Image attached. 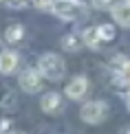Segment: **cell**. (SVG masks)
I'll use <instances>...</instances> for the list:
<instances>
[{
  "label": "cell",
  "mask_w": 130,
  "mask_h": 134,
  "mask_svg": "<svg viewBox=\"0 0 130 134\" xmlns=\"http://www.w3.org/2000/svg\"><path fill=\"white\" fill-rule=\"evenodd\" d=\"M88 79L84 75H77V77H73V79L66 83V88H64V92H66V97L73 99V101H80V99L86 97V92H88Z\"/></svg>",
  "instance_id": "5b68a950"
},
{
  "label": "cell",
  "mask_w": 130,
  "mask_h": 134,
  "mask_svg": "<svg viewBox=\"0 0 130 134\" xmlns=\"http://www.w3.org/2000/svg\"><path fill=\"white\" fill-rule=\"evenodd\" d=\"M77 2H84V0H77Z\"/></svg>",
  "instance_id": "ffe728a7"
},
{
  "label": "cell",
  "mask_w": 130,
  "mask_h": 134,
  "mask_svg": "<svg viewBox=\"0 0 130 134\" xmlns=\"http://www.w3.org/2000/svg\"><path fill=\"white\" fill-rule=\"evenodd\" d=\"M119 134H130V125H123L121 130H119Z\"/></svg>",
  "instance_id": "d6986e66"
},
{
  "label": "cell",
  "mask_w": 130,
  "mask_h": 134,
  "mask_svg": "<svg viewBox=\"0 0 130 134\" xmlns=\"http://www.w3.org/2000/svg\"><path fill=\"white\" fill-rule=\"evenodd\" d=\"M123 97H126V108H128V112H130V86H128V90L123 92Z\"/></svg>",
  "instance_id": "ac0fdd59"
},
{
  "label": "cell",
  "mask_w": 130,
  "mask_h": 134,
  "mask_svg": "<svg viewBox=\"0 0 130 134\" xmlns=\"http://www.w3.org/2000/svg\"><path fill=\"white\" fill-rule=\"evenodd\" d=\"M82 42H84V46H88V48H93V51H97V46L101 44V37H99L97 26H86V29L82 31Z\"/></svg>",
  "instance_id": "9c48e42d"
},
{
  "label": "cell",
  "mask_w": 130,
  "mask_h": 134,
  "mask_svg": "<svg viewBox=\"0 0 130 134\" xmlns=\"http://www.w3.org/2000/svg\"><path fill=\"white\" fill-rule=\"evenodd\" d=\"M110 15L117 24L130 26V0H119L110 7Z\"/></svg>",
  "instance_id": "52a82bcc"
},
{
  "label": "cell",
  "mask_w": 130,
  "mask_h": 134,
  "mask_svg": "<svg viewBox=\"0 0 130 134\" xmlns=\"http://www.w3.org/2000/svg\"><path fill=\"white\" fill-rule=\"evenodd\" d=\"M38 70L42 72L44 79L49 81H60L66 75V64L58 53H42L38 57Z\"/></svg>",
  "instance_id": "6da1fadb"
},
{
  "label": "cell",
  "mask_w": 130,
  "mask_h": 134,
  "mask_svg": "<svg viewBox=\"0 0 130 134\" xmlns=\"http://www.w3.org/2000/svg\"><path fill=\"white\" fill-rule=\"evenodd\" d=\"M33 4H35V9H40V11H53L55 0H33Z\"/></svg>",
  "instance_id": "9a60e30c"
},
{
  "label": "cell",
  "mask_w": 130,
  "mask_h": 134,
  "mask_svg": "<svg viewBox=\"0 0 130 134\" xmlns=\"http://www.w3.org/2000/svg\"><path fill=\"white\" fill-rule=\"evenodd\" d=\"M22 37H24V26L22 24H9L4 29V40L9 44H18L22 42Z\"/></svg>",
  "instance_id": "8fae6325"
},
{
  "label": "cell",
  "mask_w": 130,
  "mask_h": 134,
  "mask_svg": "<svg viewBox=\"0 0 130 134\" xmlns=\"http://www.w3.org/2000/svg\"><path fill=\"white\" fill-rule=\"evenodd\" d=\"M0 2H4V0H0Z\"/></svg>",
  "instance_id": "44dd1931"
},
{
  "label": "cell",
  "mask_w": 130,
  "mask_h": 134,
  "mask_svg": "<svg viewBox=\"0 0 130 134\" xmlns=\"http://www.w3.org/2000/svg\"><path fill=\"white\" fill-rule=\"evenodd\" d=\"M106 116H108V103L106 101H86L82 105L80 110V119L84 121V123L88 125H97L101 123V121H106Z\"/></svg>",
  "instance_id": "3957f363"
},
{
  "label": "cell",
  "mask_w": 130,
  "mask_h": 134,
  "mask_svg": "<svg viewBox=\"0 0 130 134\" xmlns=\"http://www.w3.org/2000/svg\"><path fill=\"white\" fill-rule=\"evenodd\" d=\"M20 64V55L15 51H2L0 53V75H11L15 72Z\"/></svg>",
  "instance_id": "ba28073f"
},
{
  "label": "cell",
  "mask_w": 130,
  "mask_h": 134,
  "mask_svg": "<svg viewBox=\"0 0 130 134\" xmlns=\"http://www.w3.org/2000/svg\"><path fill=\"white\" fill-rule=\"evenodd\" d=\"M62 48L64 51H69V53H77L80 51V46H82V35H77V33H66L64 37H62Z\"/></svg>",
  "instance_id": "30bf717a"
},
{
  "label": "cell",
  "mask_w": 130,
  "mask_h": 134,
  "mask_svg": "<svg viewBox=\"0 0 130 134\" xmlns=\"http://www.w3.org/2000/svg\"><path fill=\"white\" fill-rule=\"evenodd\" d=\"M33 0H4V4L7 7H11V9H24L27 4H31Z\"/></svg>",
  "instance_id": "2e32d148"
},
{
  "label": "cell",
  "mask_w": 130,
  "mask_h": 134,
  "mask_svg": "<svg viewBox=\"0 0 130 134\" xmlns=\"http://www.w3.org/2000/svg\"><path fill=\"white\" fill-rule=\"evenodd\" d=\"M119 79H121V83H130V59L123 62L121 70H119Z\"/></svg>",
  "instance_id": "5bb4252c"
},
{
  "label": "cell",
  "mask_w": 130,
  "mask_h": 134,
  "mask_svg": "<svg viewBox=\"0 0 130 134\" xmlns=\"http://www.w3.org/2000/svg\"><path fill=\"white\" fill-rule=\"evenodd\" d=\"M97 31H99V37L101 42H112L117 37V31H115V24H97Z\"/></svg>",
  "instance_id": "7c38bea8"
},
{
  "label": "cell",
  "mask_w": 130,
  "mask_h": 134,
  "mask_svg": "<svg viewBox=\"0 0 130 134\" xmlns=\"http://www.w3.org/2000/svg\"><path fill=\"white\" fill-rule=\"evenodd\" d=\"M90 4H93L95 9H101V11L108 9V11H110V7L115 4V0H90Z\"/></svg>",
  "instance_id": "e0dca14e"
},
{
  "label": "cell",
  "mask_w": 130,
  "mask_h": 134,
  "mask_svg": "<svg viewBox=\"0 0 130 134\" xmlns=\"http://www.w3.org/2000/svg\"><path fill=\"white\" fill-rule=\"evenodd\" d=\"M0 53H2V51H0Z\"/></svg>",
  "instance_id": "7402d4cb"
},
{
  "label": "cell",
  "mask_w": 130,
  "mask_h": 134,
  "mask_svg": "<svg viewBox=\"0 0 130 134\" xmlns=\"http://www.w3.org/2000/svg\"><path fill=\"white\" fill-rule=\"evenodd\" d=\"M0 105H2V108H15V94L4 90L2 97H0Z\"/></svg>",
  "instance_id": "4fadbf2b"
},
{
  "label": "cell",
  "mask_w": 130,
  "mask_h": 134,
  "mask_svg": "<svg viewBox=\"0 0 130 134\" xmlns=\"http://www.w3.org/2000/svg\"><path fill=\"white\" fill-rule=\"evenodd\" d=\"M51 13L58 15L60 20L73 22V20H80L86 15V7H84V2H77V0H55Z\"/></svg>",
  "instance_id": "7a4b0ae2"
},
{
  "label": "cell",
  "mask_w": 130,
  "mask_h": 134,
  "mask_svg": "<svg viewBox=\"0 0 130 134\" xmlns=\"http://www.w3.org/2000/svg\"><path fill=\"white\" fill-rule=\"evenodd\" d=\"M40 108H42L44 114H60L62 108H64L60 92H46V94L40 99Z\"/></svg>",
  "instance_id": "8992f818"
},
{
  "label": "cell",
  "mask_w": 130,
  "mask_h": 134,
  "mask_svg": "<svg viewBox=\"0 0 130 134\" xmlns=\"http://www.w3.org/2000/svg\"><path fill=\"white\" fill-rule=\"evenodd\" d=\"M18 86H20V90H24L29 94H35V92L42 90L44 77H42V72L38 68H24L18 75Z\"/></svg>",
  "instance_id": "277c9868"
}]
</instances>
